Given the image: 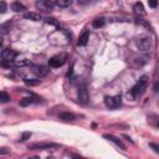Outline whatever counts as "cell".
I'll use <instances>...</instances> for the list:
<instances>
[{
  "instance_id": "obj_1",
  "label": "cell",
  "mask_w": 159,
  "mask_h": 159,
  "mask_svg": "<svg viewBox=\"0 0 159 159\" xmlns=\"http://www.w3.org/2000/svg\"><path fill=\"white\" fill-rule=\"evenodd\" d=\"M147 86H148V77L147 76H142L134 86H133V88L131 90V93L133 96V98H140L142 96L144 95V92L147 90Z\"/></svg>"
},
{
  "instance_id": "obj_2",
  "label": "cell",
  "mask_w": 159,
  "mask_h": 159,
  "mask_svg": "<svg viewBox=\"0 0 159 159\" xmlns=\"http://www.w3.org/2000/svg\"><path fill=\"white\" fill-rule=\"evenodd\" d=\"M67 58H69L67 54H66V52H60V54H57L54 57L50 58V60H49V65H50V67L58 69V67H61V66H63L66 63Z\"/></svg>"
},
{
  "instance_id": "obj_3",
  "label": "cell",
  "mask_w": 159,
  "mask_h": 159,
  "mask_svg": "<svg viewBox=\"0 0 159 159\" xmlns=\"http://www.w3.org/2000/svg\"><path fill=\"white\" fill-rule=\"evenodd\" d=\"M61 146L57 143H49V142H37V143H31L29 144L28 149L30 150H45V149H55L60 148Z\"/></svg>"
},
{
  "instance_id": "obj_4",
  "label": "cell",
  "mask_w": 159,
  "mask_h": 159,
  "mask_svg": "<svg viewBox=\"0 0 159 159\" xmlns=\"http://www.w3.org/2000/svg\"><path fill=\"white\" fill-rule=\"evenodd\" d=\"M136 45H137V47H138L139 51L146 52V51H148V50H150V46H152V41H150L149 37L143 36V37L137 39Z\"/></svg>"
},
{
  "instance_id": "obj_5",
  "label": "cell",
  "mask_w": 159,
  "mask_h": 159,
  "mask_svg": "<svg viewBox=\"0 0 159 159\" xmlns=\"http://www.w3.org/2000/svg\"><path fill=\"white\" fill-rule=\"evenodd\" d=\"M105 103L108 108L114 110V108H118L121 106L122 98H121V96H106L105 97Z\"/></svg>"
},
{
  "instance_id": "obj_6",
  "label": "cell",
  "mask_w": 159,
  "mask_h": 159,
  "mask_svg": "<svg viewBox=\"0 0 159 159\" xmlns=\"http://www.w3.org/2000/svg\"><path fill=\"white\" fill-rule=\"evenodd\" d=\"M77 99L78 102L82 105H87L90 101V93H88V90L86 87H81L77 92Z\"/></svg>"
},
{
  "instance_id": "obj_7",
  "label": "cell",
  "mask_w": 159,
  "mask_h": 159,
  "mask_svg": "<svg viewBox=\"0 0 159 159\" xmlns=\"http://www.w3.org/2000/svg\"><path fill=\"white\" fill-rule=\"evenodd\" d=\"M31 69H32V72H34L37 77H45L49 73L47 67H45L43 65H34V66H31Z\"/></svg>"
},
{
  "instance_id": "obj_8",
  "label": "cell",
  "mask_w": 159,
  "mask_h": 159,
  "mask_svg": "<svg viewBox=\"0 0 159 159\" xmlns=\"http://www.w3.org/2000/svg\"><path fill=\"white\" fill-rule=\"evenodd\" d=\"M16 56V52L11 49H4L1 51V58L3 61H7V62H13L14 58Z\"/></svg>"
},
{
  "instance_id": "obj_9",
  "label": "cell",
  "mask_w": 159,
  "mask_h": 159,
  "mask_svg": "<svg viewBox=\"0 0 159 159\" xmlns=\"http://www.w3.org/2000/svg\"><path fill=\"white\" fill-rule=\"evenodd\" d=\"M36 6L40 10L43 11H49L52 10V7L55 6V1H47V0H40V1L36 3Z\"/></svg>"
},
{
  "instance_id": "obj_10",
  "label": "cell",
  "mask_w": 159,
  "mask_h": 159,
  "mask_svg": "<svg viewBox=\"0 0 159 159\" xmlns=\"http://www.w3.org/2000/svg\"><path fill=\"white\" fill-rule=\"evenodd\" d=\"M103 138H106V139H108V140L113 142V143H114L117 147H119L122 150H125V149H127V148H125V146L123 144V142H122L121 139H118L117 137H114V136H112V134H105V136H103Z\"/></svg>"
},
{
  "instance_id": "obj_11",
  "label": "cell",
  "mask_w": 159,
  "mask_h": 159,
  "mask_svg": "<svg viewBox=\"0 0 159 159\" xmlns=\"http://www.w3.org/2000/svg\"><path fill=\"white\" fill-rule=\"evenodd\" d=\"M133 10H134L136 15H139V16H144L146 15L144 6H143V4H142V3H136L134 6H133Z\"/></svg>"
},
{
  "instance_id": "obj_12",
  "label": "cell",
  "mask_w": 159,
  "mask_h": 159,
  "mask_svg": "<svg viewBox=\"0 0 159 159\" xmlns=\"http://www.w3.org/2000/svg\"><path fill=\"white\" fill-rule=\"evenodd\" d=\"M24 18L28 19V20H31V21H40L41 19V15L37 14V13H25L24 14Z\"/></svg>"
},
{
  "instance_id": "obj_13",
  "label": "cell",
  "mask_w": 159,
  "mask_h": 159,
  "mask_svg": "<svg viewBox=\"0 0 159 159\" xmlns=\"http://www.w3.org/2000/svg\"><path fill=\"white\" fill-rule=\"evenodd\" d=\"M10 9H11L13 11H15V13H19V11L26 10V7H25L21 3H19V1H14V3L10 4Z\"/></svg>"
},
{
  "instance_id": "obj_14",
  "label": "cell",
  "mask_w": 159,
  "mask_h": 159,
  "mask_svg": "<svg viewBox=\"0 0 159 159\" xmlns=\"http://www.w3.org/2000/svg\"><path fill=\"white\" fill-rule=\"evenodd\" d=\"M88 39H90V32H88V31H85V32H83V34L80 36L77 45H78V46H85V45H87Z\"/></svg>"
},
{
  "instance_id": "obj_15",
  "label": "cell",
  "mask_w": 159,
  "mask_h": 159,
  "mask_svg": "<svg viewBox=\"0 0 159 159\" xmlns=\"http://www.w3.org/2000/svg\"><path fill=\"white\" fill-rule=\"evenodd\" d=\"M55 5L58 7H70L72 5V0H56Z\"/></svg>"
},
{
  "instance_id": "obj_16",
  "label": "cell",
  "mask_w": 159,
  "mask_h": 159,
  "mask_svg": "<svg viewBox=\"0 0 159 159\" xmlns=\"http://www.w3.org/2000/svg\"><path fill=\"white\" fill-rule=\"evenodd\" d=\"M105 19L103 18H97L93 20V22H92V26H93L95 29H99V28H102L103 25H105Z\"/></svg>"
},
{
  "instance_id": "obj_17",
  "label": "cell",
  "mask_w": 159,
  "mask_h": 159,
  "mask_svg": "<svg viewBox=\"0 0 159 159\" xmlns=\"http://www.w3.org/2000/svg\"><path fill=\"white\" fill-rule=\"evenodd\" d=\"M60 119L62 121H73L75 119V114L70 112H63L60 114Z\"/></svg>"
},
{
  "instance_id": "obj_18",
  "label": "cell",
  "mask_w": 159,
  "mask_h": 159,
  "mask_svg": "<svg viewBox=\"0 0 159 159\" xmlns=\"http://www.w3.org/2000/svg\"><path fill=\"white\" fill-rule=\"evenodd\" d=\"M24 82L26 83L29 86H37L39 83L41 82V80H34V78H25Z\"/></svg>"
},
{
  "instance_id": "obj_19",
  "label": "cell",
  "mask_w": 159,
  "mask_h": 159,
  "mask_svg": "<svg viewBox=\"0 0 159 159\" xmlns=\"http://www.w3.org/2000/svg\"><path fill=\"white\" fill-rule=\"evenodd\" d=\"M9 99H10V96L7 95L5 91H3L1 93H0V102H1V103H6V102H9Z\"/></svg>"
},
{
  "instance_id": "obj_20",
  "label": "cell",
  "mask_w": 159,
  "mask_h": 159,
  "mask_svg": "<svg viewBox=\"0 0 159 159\" xmlns=\"http://www.w3.org/2000/svg\"><path fill=\"white\" fill-rule=\"evenodd\" d=\"M32 102H34V99L30 98V97H26V98H22L21 101H20V106H21V107H26V106L31 105Z\"/></svg>"
},
{
  "instance_id": "obj_21",
  "label": "cell",
  "mask_w": 159,
  "mask_h": 159,
  "mask_svg": "<svg viewBox=\"0 0 159 159\" xmlns=\"http://www.w3.org/2000/svg\"><path fill=\"white\" fill-rule=\"evenodd\" d=\"M10 25H11V22H10V21H7V22H5V24H3V25H1V28H0V29H1V34H3V35H4V34H6V32L9 31V30H7V28H9Z\"/></svg>"
},
{
  "instance_id": "obj_22",
  "label": "cell",
  "mask_w": 159,
  "mask_h": 159,
  "mask_svg": "<svg viewBox=\"0 0 159 159\" xmlns=\"http://www.w3.org/2000/svg\"><path fill=\"white\" fill-rule=\"evenodd\" d=\"M45 21H46V24H51V25H54V26H57V25H58V22L54 18H46Z\"/></svg>"
},
{
  "instance_id": "obj_23",
  "label": "cell",
  "mask_w": 159,
  "mask_h": 159,
  "mask_svg": "<svg viewBox=\"0 0 159 159\" xmlns=\"http://www.w3.org/2000/svg\"><path fill=\"white\" fill-rule=\"evenodd\" d=\"M30 137H31V133L30 132H24L22 133V136H21V142H24V140H28V139H30Z\"/></svg>"
},
{
  "instance_id": "obj_24",
  "label": "cell",
  "mask_w": 159,
  "mask_h": 159,
  "mask_svg": "<svg viewBox=\"0 0 159 159\" xmlns=\"http://www.w3.org/2000/svg\"><path fill=\"white\" fill-rule=\"evenodd\" d=\"M14 65H15V66H18V67H19V66L21 67V66L29 65V61H26V60H24V61H16V62H14Z\"/></svg>"
},
{
  "instance_id": "obj_25",
  "label": "cell",
  "mask_w": 159,
  "mask_h": 159,
  "mask_svg": "<svg viewBox=\"0 0 159 159\" xmlns=\"http://www.w3.org/2000/svg\"><path fill=\"white\" fill-rule=\"evenodd\" d=\"M149 147L152 148L155 153H159V146L158 144H155V143H149Z\"/></svg>"
},
{
  "instance_id": "obj_26",
  "label": "cell",
  "mask_w": 159,
  "mask_h": 159,
  "mask_svg": "<svg viewBox=\"0 0 159 159\" xmlns=\"http://www.w3.org/2000/svg\"><path fill=\"white\" fill-rule=\"evenodd\" d=\"M6 11V4L4 1H0V13L4 14Z\"/></svg>"
},
{
  "instance_id": "obj_27",
  "label": "cell",
  "mask_w": 159,
  "mask_h": 159,
  "mask_svg": "<svg viewBox=\"0 0 159 159\" xmlns=\"http://www.w3.org/2000/svg\"><path fill=\"white\" fill-rule=\"evenodd\" d=\"M148 4H149V6H150V7H157L158 1H148Z\"/></svg>"
},
{
  "instance_id": "obj_28",
  "label": "cell",
  "mask_w": 159,
  "mask_h": 159,
  "mask_svg": "<svg viewBox=\"0 0 159 159\" xmlns=\"http://www.w3.org/2000/svg\"><path fill=\"white\" fill-rule=\"evenodd\" d=\"M7 152H9V150H6V148H1V149H0V154H5Z\"/></svg>"
},
{
  "instance_id": "obj_29",
  "label": "cell",
  "mask_w": 159,
  "mask_h": 159,
  "mask_svg": "<svg viewBox=\"0 0 159 159\" xmlns=\"http://www.w3.org/2000/svg\"><path fill=\"white\" fill-rule=\"evenodd\" d=\"M154 91L158 92L159 91V83H155V86H154Z\"/></svg>"
},
{
  "instance_id": "obj_30",
  "label": "cell",
  "mask_w": 159,
  "mask_h": 159,
  "mask_svg": "<svg viewBox=\"0 0 159 159\" xmlns=\"http://www.w3.org/2000/svg\"><path fill=\"white\" fill-rule=\"evenodd\" d=\"M29 159H40L39 157H31V158H29Z\"/></svg>"
},
{
  "instance_id": "obj_31",
  "label": "cell",
  "mask_w": 159,
  "mask_h": 159,
  "mask_svg": "<svg viewBox=\"0 0 159 159\" xmlns=\"http://www.w3.org/2000/svg\"><path fill=\"white\" fill-rule=\"evenodd\" d=\"M47 159H55V158H54V157H49Z\"/></svg>"
},
{
  "instance_id": "obj_32",
  "label": "cell",
  "mask_w": 159,
  "mask_h": 159,
  "mask_svg": "<svg viewBox=\"0 0 159 159\" xmlns=\"http://www.w3.org/2000/svg\"><path fill=\"white\" fill-rule=\"evenodd\" d=\"M71 159H81V158H71Z\"/></svg>"
},
{
  "instance_id": "obj_33",
  "label": "cell",
  "mask_w": 159,
  "mask_h": 159,
  "mask_svg": "<svg viewBox=\"0 0 159 159\" xmlns=\"http://www.w3.org/2000/svg\"><path fill=\"white\" fill-rule=\"evenodd\" d=\"M158 127H159V123H158Z\"/></svg>"
}]
</instances>
